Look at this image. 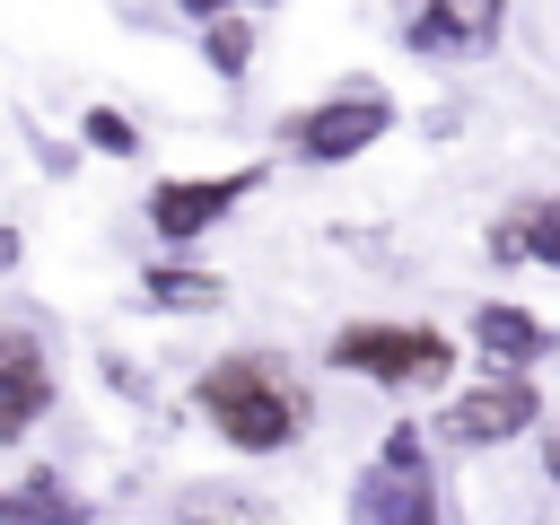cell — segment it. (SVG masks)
Wrapping results in <instances>:
<instances>
[{"label": "cell", "instance_id": "12", "mask_svg": "<svg viewBox=\"0 0 560 525\" xmlns=\"http://www.w3.org/2000/svg\"><path fill=\"white\" fill-rule=\"evenodd\" d=\"M140 306L149 315H219L228 280L210 262H192V254H158V262H140Z\"/></svg>", "mask_w": 560, "mask_h": 525}, {"label": "cell", "instance_id": "4", "mask_svg": "<svg viewBox=\"0 0 560 525\" xmlns=\"http://www.w3.org/2000/svg\"><path fill=\"white\" fill-rule=\"evenodd\" d=\"M341 525H446V481H438V438L420 420H385L376 455L341 490Z\"/></svg>", "mask_w": 560, "mask_h": 525}, {"label": "cell", "instance_id": "14", "mask_svg": "<svg viewBox=\"0 0 560 525\" xmlns=\"http://www.w3.org/2000/svg\"><path fill=\"white\" fill-rule=\"evenodd\" d=\"M201 35V61H210V79L219 88H245L254 79V52H262V18H210V26H192Z\"/></svg>", "mask_w": 560, "mask_h": 525}, {"label": "cell", "instance_id": "17", "mask_svg": "<svg viewBox=\"0 0 560 525\" xmlns=\"http://www.w3.org/2000/svg\"><path fill=\"white\" fill-rule=\"evenodd\" d=\"M254 18V9H280V0H175V18H192V26H210V18Z\"/></svg>", "mask_w": 560, "mask_h": 525}, {"label": "cell", "instance_id": "16", "mask_svg": "<svg viewBox=\"0 0 560 525\" xmlns=\"http://www.w3.org/2000/svg\"><path fill=\"white\" fill-rule=\"evenodd\" d=\"M35 158H44V175H52V184H70L88 149H79V140H52V131H35Z\"/></svg>", "mask_w": 560, "mask_h": 525}, {"label": "cell", "instance_id": "10", "mask_svg": "<svg viewBox=\"0 0 560 525\" xmlns=\"http://www.w3.org/2000/svg\"><path fill=\"white\" fill-rule=\"evenodd\" d=\"M464 341L481 350V368H516V376H534L542 359H560V332L534 306H516V298H472Z\"/></svg>", "mask_w": 560, "mask_h": 525}, {"label": "cell", "instance_id": "11", "mask_svg": "<svg viewBox=\"0 0 560 525\" xmlns=\"http://www.w3.org/2000/svg\"><path fill=\"white\" fill-rule=\"evenodd\" d=\"M96 516H105V499L79 490L61 464H18L0 481V525H96Z\"/></svg>", "mask_w": 560, "mask_h": 525}, {"label": "cell", "instance_id": "3", "mask_svg": "<svg viewBox=\"0 0 560 525\" xmlns=\"http://www.w3.org/2000/svg\"><path fill=\"white\" fill-rule=\"evenodd\" d=\"M402 122V105L385 96V79H368V70H350V79H332L324 96H306V105H289L280 122H271V149L289 158V166H315V175H332V166H350V158H368L385 131Z\"/></svg>", "mask_w": 560, "mask_h": 525}, {"label": "cell", "instance_id": "19", "mask_svg": "<svg viewBox=\"0 0 560 525\" xmlns=\"http://www.w3.org/2000/svg\"><path fill=\"white\" fill-rule=\"evenodd\" d=\"M18 262H26V228H18V219H0V280H9Z\"/></svg>", "mask_w": 560, "mask_h": 525}, {"label": "cell", "instance_id": "15", "mask_svg": "<svg viewBox=\"0 0 560 525\" xmlns=\"http://www.w3.org/2000/svg\"><path fill=\"white\" fill-rule=\"evenodd\" d=\"M70 140H79L88 158H114V166H122V158H149L140 122H131L122 105H105V96H96V105H79V131H70Z\"/></svg>", "mask_w": 560, "mask_h": 525}, {"label": "cell", "instance_id": "18", "mask_svg": "<svg viewBox=\"0 0 560 525\" xmlns=\"http://www.w3.org/2000/svg\"><path fill=\"white\" fill-rule=\"evenodd\" d=\"M534 464H542V481L560 490V420H542V429H534Z\"/></svg>", "mask_w": 560, "mask_h": 525}, {"label": "cell", "instance_id": "1", "mask_svg": "<svg viewBox=\"0 0 560 525\" xmlns=\"http://www.w3.org/2000/svg\"><path fill=\"white\" fill-rule=\"evenodd\" d=\"M192 411H201V429H210L228 455L271 464V455L306 446V429H315V385L298 376L289 350L236 341V350H219V359L192 376Z\"/></svg>", "mask_w": 560, "mask_h": 525}, {"label": "cell", "instance_id": "8", "mask_svg": "<svg viewBox=\"0 0 560 525\" xmlns=\"http://www.w3.org/2000/svg\"><path fill=\"white\" fill-rule=\"evenodd\" d=\"M394 35L411 61H490L508 35V0H411Z\"/></svg>", "mask_w": 560, "mask_h": 525}, {"label": "cell", "instance_id": "7", "mask_svg": "<svg viewBox=\"0 0 560 525\" xmlns=\"http://www.w3.org/2000/svg\"><path fill=\"white\" fill-rule=\"evenodd\" d=\"M61 411V359H52V332L35 315H0V455H18L44 420Z\"/></svg>", "mask_w": 560, "mask_h": 525}, {"label": "cell", "instance_id": "6", "mask_svg": "<svg viewBox=\"0 0 560 525\" xmlns=\"http://www.w3.org/2000/svg\"><path fill=\"white\" fill-rule=\"evenodd\" d=\"M542 420H551V411H542V385H534V376H516V368H481L472 385H446L429 438L455 446V455H499V446L534 438Z\"/></svg>", "mask_w": 560, "mask_h": 525}, {"label": "cell", "instance_id": "9", "mask_svg": "<svg viewBox=\"0 0 560 525\" xmlns=\"http://www.w3.org/2000/svg\"><path fill=\"white\" fill-rule=\"evenodd\" d=\"M481 254L490 271H560V184L499 201V219L481 228Z\"/></svg>", "mask_w": 560, "mask_h": 525}, {"label": "cell", "instance_id": "13", "mask_svg": "<svg viewBox=\"0 0 560 525\" xmlns=\"http://www.w3.org/2000/svg\"><path fill=\"white\" fill-rule=\"evenodd\" d=\"M166 525H289L271 490H245V481H184Z\"/></svg>", "mask_w": 560, "mask_h": 525}, {"label": "cell", "instance_id": "5", "mask_svg": "<svg viewBox=\"0 0 560 525\" xmlns=\"http://www.w3.org/2000/svg\"><path fill=\"white\" fill-rule=\"evenodd\" d=\"M271 184V158H245V166H210V175H158L140 192V219L158 236V254H192L201 236H219L254 192Z\"/></svg>", "mask_w": 560, "mask_h": 525}, {"label": "cell", "instance_id": "2", "mask_svg": "<svg viewBox=\"0 0 560 525\" xmlns=\"http://www.w3.org/2000/svg\"><path fill=\"white\" fill-rule=\"evenodd\" d=\"M324 368L376 394H438L455 376V332L411 324V315H350L324 332Z\"/></svg>", "mask_w": 560, "mask_h": 525}]
</instances>
